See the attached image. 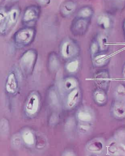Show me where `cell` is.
<instances>
[{
    "label": "cell",
    "mask_w": 125,
    "mask_h": 156,
    "mask_svg": "<svg viewBox=\"0 0 125 156\" xmlns=\"http://www.w3.org/2000/svg\"><path fill=\"white\" fill-rule=\"evenodd\" d=\"M32 35V32L29 31H23L18 33L17 36V39L19 41H27V39H30Z\"/></svg>",
    "instance_id": "3"
},
{
    "label": "cell",
    "mask_w": 125,
    "mask_h": 156,
    "mask_svg": "<svg viewBox=\"0 0 125 156\" xmlns=\"http://www.w3.org/2000/svg\"><path fill=\"white\" fill-rule=\"evenodd\" d=\"M35 17V12L32 9H30L26 12L25 18L26 20H32Z\"/></svg>",
    "instance_id": "4"
},
{
    "label": "cell",
    "mask_w": 125,
    "mask_h": 156,
    "mask_svg": "<svg viewBox=\"0 0 125 156\" xmlns=\"http://www.w3.org/2000/svg\"><path fill=\"white\" fill-rule=\"evenodd\" d=\"M17 87L15 82V76L13 73L10 74L8 77L6 83V90L8 93H14Z\"/></svg>",
    "instance_id": "2"
},
{
    "label": "cell",
    "mask_w": 125,
    "mask_h": 156,
    "mask_svg": "<svg viewBox=\"0 0 125 156\" xmlns=\"http://www.w3.org/2000/svg\"><path fill=\"white\" fill-rule=\"evenodd\" d=\"M10 24L8 14L3 10H0V33H4Z\"/></svg>",
    "instance_id": "1"
}]
</instances>
